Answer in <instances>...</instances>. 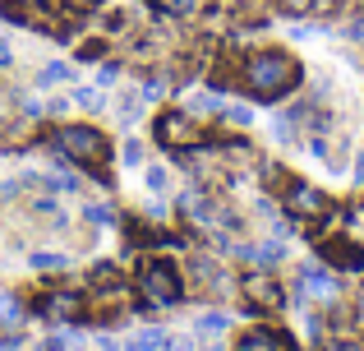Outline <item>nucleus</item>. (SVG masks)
<instances>
[{
	"instance_id": "f03ea898",
	"label": "nucleus",
	"mask_w": 364,
	"mask_h": 351,
	"mask_svg": "<svg viewBox=\"0 0 364 351\" xmlns=\"http://www.w3.org/2000/svg\"><path fill=\"white\" fill-rule=\"evenodd\" d=\"M42 144L51 148L55 167H79V172H88L97 185H116V176H111V139L102 135L97 125H83V120H65V125H55L51 135H42Z\"/></svg>"
},
{
	"instance_id": "4be33fe9",
	"label": "nucleus",
	"mask_w": 364,
	"mask_h": 351,
	"mask_svg": "<svg viewBox=\"0 0 364 351\" xmlns=\"http://www.w3.org/2000/svg\"><path fill=\"white\" fill-rule=\"evenodd\" d=\"M222 125H231V130H249V125H254V111L240 107V102H226V107H222Z\"/></svg>"
},
{
	"instance_id": "ddd939ff",
	"label": "nucleus",
	"mask_w": 364,
	"mask_h": 351,
	"mask_svg": "<svg viewBox=\"0 0 364 351\" xmlns=\"http://www.w3.org/2000/svg\"><path fill=\"white\" fill-rule=\"evenodd\" d=\"M157 19H194L203 9V0H143Z\"/></svg>"
},
{
	"instance_id": "b1692460",
	"label": "nucleus",
	"mask_w": 364,
	"mask_h": 351,
	"mask_svg": "<svg viewBox=\"0 0 364 351\" xmlns=\"http://www.w3.org/2000/svg\"><path fill=\"white\" fill-rule=\"evenodd\" d=\"M70 102L79 111H102V93L97 88H83V83H79V88H70Z\"/></svg>"
},
{
	"instance_id": "20e7f679",
	"label": "nucleus",
	"mask_w": 364,
	"mask_h": 351,
	"mask_svg": "<svg viewBox=\"0 0 364 351\" xmlns=\"http://www.w3.org/2000/svg\"><path fill=\"white\" fill-rule=\"evenodd\" d=\"M152 139L166 153H198V148H213V135L198 125V116L189 107H166L152 120Z\"/></svg>"
},
{
	"instance_id": "58836bf2",
	"label": "nucleus",
	"mask_w": 364,
	"mask_h": 351,
	"mask_svg": "<svg viewBox=\"0 0 364 351\" xmlns=\"http://www.w3.org/2000/svg\"><path fill=\"white\" fill-rule=\"evenodd\" d=\"M166 351H203V347H198V337H171Z\"/></svg>"
},
{
	"instance_id": "2f4dec72",
	"label": "nucleus",
	"mask_w": 364,
	"mask_h": 351,
	"mask_svg": "<svg viewBox=\"0 0 364 351\" xmlns=\"http://www.w3.org/2000/svg\"><path fill=\"white\" fill-rule=\"evenodd\" d=\"M166 185H171V172H166V167H148V189H152V194H161Z\"/></svg>"
},
{
	"instance_id": "c756f323",
	"label": "nucleus",
	"mask_w": 364,
	"mask_h": 351,
	"mask_svg": "<svg viewBox=\"0 0 364 351\" xmlns=\"http://www.w3.org/2000/svg\"><path fill=\"white\" fill-rule=\"evenodd\" d=\"M161 93H166V79H161V74H148V79H143V88H139V102H157Z\"/></svg>"
},
{
	"instance_id": "a878e982",
	"label": "nucleus",
	"mask_w": 364,
	"mask_h": 351,
	"mask_svg": "<svg viewBox=\"0 0 364 351\" xmlns=\"http://www.w3.org/2000/svg\"><path fill=\"white\" fill-rule=\"evenodd\" d=\"M65 79H70V65H60V61H51V65H42V70H37V83H42V88L65 83Z\"/></svg>"
},
{
	"instance_id": "ea45409f",
	"label": "nucleus",
	"mask_w": 364,
	"mask_h": 351,
	"mask_svg": "<svg viewBox=\"0 0 364 351\" xmlns=\"http://www.w3.org/2000/svg\"><path fill=\"white\" fill-rule=\"evenodd\" d=\"M37 351H70V342H65V337H42V342H37Z\"/></svg>"
},
{
	"instance_id": "393cba45",
	"label": "nucleus",
	"mask_w": 364,
	"mask_h": 351,
	"mask_svg": "<svg viewBox=\"0 0 364 351\" xmlns=\"http://www.w3.org/2000/svg\"><path fill=\"white\" fill-rule=\"evenodd\" d=\"M111 51V37H83L79 42V61H102Z\"/></svg>"
},
{
	"instance_id": "0eeeda50",
	"label": "nucleus",
	"mask_w": 364,
	"mask_h": 351,
	"mask_svg": "<svg viewBox=\"0 0 364 351\" xmlns=\"http://www.w3.org/2000/svg\"><path fill=\"white\" fill-rule=\"evenodd\" d=\"M33 315H46V319H60V324H83L88 319V296L83 291H42V296L33 300Z\"/></svg>"
},
{
	"instance_id": "f3484780",
	"label": "nucleus",
	"mask_w": 364,
	"mask_h": 351,
	"mask_svg": "<svg viewBox=\"0 0 364 351\" xmlns=\"http://www.w3.org/2000/svg\"><path fill=\"white\" fill-rule=\"evenodd\" d=\"M341 226H346V241H355L360 250H364V199H355L350 208H341Z\"/></svg>"
},
{
	"instance_id": "4468645a",
	"label": "nucleus",
	"mask_w": 364,
	"mask_h": 351,
	"mask_svg": "<svg viewBox=\"0 0 364 351\" xmlns=\"http://www.w3.org/2000/svg\"><path fill=\"white\" fill-rule=\"evenodd\" d=\"M124 241H129V250H152V245H161V231H152L143 217H124Z\"/></svg>"
},
{
	"instance_id": "79ce46f5",
	"label": "nucleus",
	"mask_w": 364,
	"mask_h": 351,
	"mask_svg": "<svg viewBox=\"0 0 364 351\" xmlns=\"http://www.w3.org/2000/svg\"><path fill=\"white\" fill-rule=\"evenodd\" d=\"M9 61H14V51H9V42H5V37H0V70H5Z\"/></svg>"
},
{
	"instance_id": "7c9ffc66",
	"label": "nucleus",
	"mask_w": 364,
	"mask_h": 351,
	"mask_svg": "<svg viewBox=\"0 0 364 351\" xmlns=\"http://www.w3.org/2000/svg\"><path fill=\"white\" fill-rule=\"evenodd\" d=\"M83 217H88V222H116V208H111V204H88Z\"/></svg>"
},
{
	"instance_id": "72a5a7b5",
	"label": "nucleus",
	"mask_w": 364,
	"mask_h": 351,
	"mask_svg": "<svg viewBox=\"0 0 364 351\" xmlns=\"http://www.w3.org/2000/svg\"><path fill=\"white\" fill-rule=\"evenodd\" d=\"M318 347H323V351H360L355 337H323Z\"/></svg>"
},
{
	"instance_id": "423d86ee",
	"label": "nucleus",
	"mask_w": 364,
	"mask_h": 351,
	"mask_svg": "<svg viewBox=\"0 0 364 351\" xmlns=\"http://www.w3.org/2000/svg\"><path fill=\"white\" fill-rule=\"evenodd\" d=\"M240 296L249 305V315H277V310H286V287L277 273L258 268V273H245L240 278Z\"/></svg>"
},
{
	"instance_id": "5701e85b",
	"label": "nucleus",
	"mask_w": 364,
	"mask_h": 351,
	"mask_svg": "<svg viewBox=\"0 0 364 351\" xmlns=\"http://www.w3.org/2000/svg\"><path fill=\"white\" fill-rule=\"evenodd\" d=\"M282 259H286V245H282V241L254 245V263H263V268H272V263H282Z\"/></svg>"
},
{
	"instance_id": "4c0bfd02",
	"label": "nucleus",
	"mask_w": 364,
	"mask_h": 351,
	"mask_svg": "<svg viewBox=\"0 0 364 351\" xmlns=\"http://www.w3.org/2000/svg\"><path fill=\"white\" fill-rule=\"evenodd\" d=\"M23 347V333L18 328H5V337H0V351H18Z\"/></svg>"
},
{
	"instance_id": "dca6fc26",
	"label": "nucleus",
	"mask_w": 364,
	"mask_h": 351,
	"mask_svg": "<svg viewBox=\"0 0 364 351\" xmlns=\"http://www.w3.org/2000/svg\"><path fill=\"white\" fill-rule=\"evenodd\" d=\"M166 347H171V333L152 324V328H139V337H134L129 347H120V351H166Z\"/></svg>"
},
{
	"instance_id": "c03bdc74",
	"label": "nucleus",
	"mask_w": 364,
	"mask_h": 351,
	"mask_svg": "<svg viewBox=\"0 0 364 351\" xmlns=\"http://www.w3.org/2000/svg\"><path fill=\"white\" fill-rule=\"evenodd\" d=\"M360 315H364V291H360Z\"/></svg>"
},
{
	"instance_id": "c85d7f7f",
	"label": "nucleus",
	"mask_w": 364,
	"mask_h": 351,
	"mask_svg": "<svg viewBox=\"0 0 364 351\" xmlns=\"http://www.w3.org/2000/svg\"><path fill=\"white\" fill-rule=\"evenodd\" d=\"M33 213H37V217H51V222H60V208H55V199L46 194V189H37V199H33Z\"/></svg>"
},
{
	"instance_id": "2eb2a0df",
	"label": "nucleus",
	"mask_w": 364,
	"mask_h": 351,
	"mask_svg": "<svg viewBox=\"0 0 364 351\" xmlns=\"http://www.w3.org/2000/svg\"><path fill=\"white\" fill-rule=\"evenodd\" d=\"M23 296H18V291H0V333H5V328H18L23 324Z\"/></svg>"
},
{
	"instance_id": "a19ab883",
	"label": "nucleus",
	"mask_w": 364,
	"mask_h": 351,
	"mask_svg": "<svg viewBox=\"0 0 364 351\" xmlns=\"http://www.w3.org/2000/svg\"><path fill=\"white\" fill-rule=\"evenodd\" d=\"M148 217H157V222H161V217H166V204H161V199H152V204H148Z\"/></svg>"
},
{
	"instance_id": "bb28decb",
	"label": "nucleus",
	"mask_w": 364,
	"mask_h": 351,
	"mask_svg": "<svg viewBox=\"0 0 364 351\" xmlns=\"http://www.w3.org/2000/svg\"><path fill=\"white\" fill-rule=\"evenodd\" d=\"M272 9H277L282 19H304V14L314 9V0H272Z\"/></svg>"
},
{
	"instance_id": "f257e3e1",
	"label": "nucleus",
	"mask_w": 364,
	"mask_h": 351,
	"mask_svg": "<svg viewBox=\"0 0 364 351\" xmlns=\"http://www.w3.org/2000/svg\"><path fill=\"white\" fill-rule=\"evenodd\" d=\"M304 70L286 46H254L235 61V88H245L254 102H282L300 88Z\"/></svg>"
},
{
	"instance_id": "a211bd4d",
	"label": "nucleus",
	"mask_w": 364,
	"mask_h": 351,
	"mask_svg": "<svg viewBox=\"0 0 364 351\" xmlns=\"http://www.w3.org/2000/svg\"><path fill=\"white\" fill-rule=\"evenodd\" d=\"M88 287H97V291H120L124 282H120V268L111 259H102L97 268H92V278H88Z\"/></svg>"
},
{
	"instance_id": "f8f14e48",
	"label": "nucleus",
	"mask_w": 364,
	"mask_h": 351,
	"mask_svg": "<svg viewBox=\"0 0 364 351\" xmlns=\"http://www.w3.org/2000/svg\"><path fill=\"white\" fill-rule=\"evenodd\" d=\"M300 287L309 291V296H323V300L337 296V278H332L328 268H318V263H304L300 268Z\"/></svg>"
},
{
	"instance_id": "7ed1b4c3",
	"label": "nucleus",
	"mask_w": 364,
	"mask_h": 351,
	"mask_svg": "<svg viewBox=\"0 0 364 351\" xmlns=\"http://www.w3.org/2000/svg\"><path fill=\"white\" fill-rule=\"evenodd\" d=\"M134 287H139V296L148 300V305L171 310V305L185 300V268H180L171 254L152 250V254H143L139 268H134Z\"/></svg>"
},
{
	"instance_id": "6ab92c4d",
	"label": "nucleus",
	"mask_w": 364,
	"mask_h": 351,
	"mask_svg": "<svg viewBox=\"0 0 364 351\" xmlns=\"http://www.w3.org/2000/svg\"><path fill=\"white\" fill-rule=\"evenodd\" d=\"M226 328H231V319H226L222 310H208V315L194 319V333H203V337H222Z\"/></svg>"
},
{
	"instance_id": "c9c22d12",
	"label": "nucleus",
	"mask_w": 364,
	"mask_h": 351,
	"mask_svg": "<svg viewBox=\"0 0 364 351\" xmlns=\"http://www.w3.org/2000/svg\"><path fill=\"white\" fill-rule=\"evenodd\" d=\"M116 79H120V65H116V61H102V70H97V83L107 88V83H116Z\"/></svg>"
},
{
	"instance_id": "a18cd8bd",
	"label": "nucleus",
	"mask_w": 364,
	"mask_h": 351,
	"mask_svg": "<svg viewBox=\"0 0 364 351\" xmlns=\"http://www.w3.org/2000/svg\"><path fill=\"white\" fill-rule=\"evenodd\" d=\"M0 204H5V199H0Z\"/></svg>"
},
{
	"instance_id": "412c9836",
	"label": "nucleus",
	"mask_w": 364,
	"mask_h": 351,
	"mask_svg": "<svg viewBox=\"0 0 364 351\" xmlns=\"http://www.w3.org/2000/svg\"><path fill=\"white\" fill-rule=\"evenodd\" d=\"M28 263H33L37 273H65V268H70V259L55 254V250H33V259H28Z\"/></svg>"
},
{
	"instance_id": "f704fd0d",
	"label": "nucleus",
	"mask_w": 364,
	"mask_h": 351,
	"mask_svg": "<svg viewBox=\"0 0 364 351\" xmlns=\"http://www.w3.org/2000/svg\"><path fill=\"white\" fill-rule=\"evenodd\" d=\"M143 162V144L139 139H124V167H139Z\"/></svg>"
},
{
	"instance_id": "cd10ccee",
	"label": "nucleus",
	"mask_w": 364,
	"mask_h": 351,
	"mask_svg": "<svg viewBox=\"0 0 364 351\" xmlns=\"http://www.w3.org/2000/svg\"><path fill=\"white\" fill-rule=\"evenodd\" d=\"M272 139H277V144H295V120L286 116V111L272 116Z\"/></svg>"
},
{
	"instance_id": "49530a36",
	"label": "nucleus",
	"mask_w": 364,
	"mask_h": 351,
	"mask_svg": "<svg viewBox=\"0 0 364 351\" xmlns=\"http://www.w3.org/2000/svg\"><path fill=\"white\" fill-rule=\"evenodd\" d=\"M74 5H79V0H74Z\"/></svg>"
},
{
	"instance_id": "37998d69",
	"label": "nucleus",
	"mask_w": 364,
	"mask_h": 351,
	"mask_svg": "<svg viewBox=\"0 0 364 351\" xmlns=\"http://www.w3.org/2000/svg\"><path fill=\"white\" fill-rule=\"evenodd\" d=\"M364 180V157H355V185Z\"/></svg>"
},
{
	"instance_id": "473e14b6",
	"label": "nucleus",
	"mask_w": 364,
	"mask_h": 351,
	"mask_svg": "<svg viewBox=\"0 0 364 351\" xmlns=\"http://www.w3.org/2000/svg\"><path fill=\"white\" fill-rule=\"evenodd\" d=\"M341 5H346V0H314V9H309V14L332 19V14H341Z\"/></svg>"
},
{
	"instance_id": "9b49d317",
	"label": "nucleus",
	"mask_w": 364,
	"mask_h": 351,
	"mask_svg": "<svg viewBox=\"0 0 364 351\" xmlns=\"http://www.w3.org/2000/svg\"><path fill=\"white\" fill-rule=\"evenodd\" d=\"M176 208H180V217L185 222H198V226H213V217H217V199L213 194H203V189H185V194L176 199Z\"/></svg>"
},
{
	"instance_id": "39448f33",
	"label": "nucleus",
	"mask_w": 364,
	"mask_h": 351,
	"mask_svg": "<svg viewBox=\"0 0 364 351\" xmlns=\"http://www.w3.org/2000/svg\"><path fill=\"white\" fill-rule=\"evenodd\" d=\"M282 208H286V217H291V222L314 226L318 217H328V213H332V199L323 194L318 185H309V180L286 176V180H282Z\"/></svg>"
},
{
	"instance_id": "6e6552de",
	"label": "nucleus",
	"mask_w": 364,
	"mask_h": 351,
	"mask_svg": "<svg viewBox=\"0 0 364 351\" xmlns=\"http://www.w3.org/2000/svg\"><path fill=\"white\" fill-rule=\"evenodd\" d=\"M185 287H194V291H231V278L222 273V263H217L213 254L189 250V259H185Z\"/></svg>"
},
{
	"instance_id": "1a4fd4ad",
	"label": "nucleus",
	"mask_w": 364,
	"mask_h": 351,
	"mask_svg": "<svg viewBox=\"0 0 364 351\" xmlns=\"http://www.w3.org/2000/svg\"><path fill=\"white\" fill-rule=\"evenodd\" d=\"M318 259H328L332 268H341V273H360L364 268V250L355 241H346V236H318Z\"/></svg>"
},
{
	"instance_id": "e433bc0d",
	"label": "nucleus",
	"mask_w": 364,
	"mask_h": 351,
	"mask_svg": "<svg viewBox=\"0 0 364 351\" xmlns=\"http://www.w3.org/2000/svg\"><path fill=\"white\" fill-rule=\"evenodd\" d=\"M33 5H42V0H0V14H18V9H33Z\"/></svg>"
},
{
	"instance_id": "9d476101",
	"label": "nucleus",
	"mask_w": 364,
	"mask_h": 351,
	"mask_svg": "<svg viewBox=\"0 0 364 351\" xmlns=\"http://www.w3.org/2000/svg\"><path fill=\"white\" fill-rule=\"evenodd\" d=\"M235 351H300V347H295V337L282 333V328L254 324V328H245V333L235 337Z\"/></svg>"
},
{
	"instance_id": "aec40b11",
	"label": "nucleus",
	"mask_w": 364,
	"mask_h": 351,
	"mask_svg": "<svg viewBox=\"0 0 364 351\" xmlns=\"http://www.w3.org/2000/svg\"><path fill=\"white\" fill-rule=\"evenodd\" d=\"M185 107L194 111V116H222L226 102H222V93H194V98H189Z\"/></svg>"
}]
</instances>
